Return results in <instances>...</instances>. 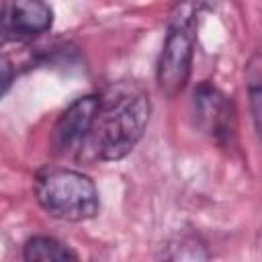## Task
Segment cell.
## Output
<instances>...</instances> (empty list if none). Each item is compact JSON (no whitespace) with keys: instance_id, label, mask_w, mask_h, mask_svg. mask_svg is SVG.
Listing matches in <instances>:
<instances>
[{"instance_id":"cell-7","label":"cell","mask_w":262,"mask_h":262,"mask_svg":"<svg viewBox=\"0 0 262 262\" xmlns=\"http://www.w3.org/2000/svg\"><path fill=\"white\" fill-rule=\"evenodd\" d=\"M23 258L29 262H66V260H76L78 254L53 237L33 235L31 239H27L23 248Z\"/></svg>"},{"instance_id":"cell-1","label":"cell","mask_w":262,"mask_h":262,"mask_svg":"<svg viewBox=\"0 0 262 262\" xmlns=\"http://www.w3.org/2000/svg\"><path fill=\"white\" fill-rule=\"evenodd\" d=\"M147 121V94L131 82L115 84L98 96V111L86 147L92 149L98 160H121L143 137Z\"/></svg>"},{"instance_id":"cell-5","label":"cell","mask_w":262,"mask_h":262,"mask_svg":"<svg viewBox=\"0 0 262 262\" xmlns=\"http://www.w3.org/2000/svg\"><path fill=\"white\" fill-rule=\"evenodd\" d=\"M192 104L196 123L207 135H211L217 141H223L233 133L235 111L231 100L219 88L207 82L199 84L192 94Z\"/></svg>"},{"instance_id":"cell-2","label":"cell","mask_w":262,"mask_h":262,"mask_svg":"<svg viewBox=\"0 0 262 262\" xmlns=\"http://www.w3.org/2000/svg\"><path fill=\"white\" fill-rule=\"evenodd\" d=\"M37 203L59 221H86L100 209L98 190L90 176L70 168H45L35 178Z\"/></svg>"},{"instance_id":"cell-9","label":"cell","mask_w":262,"mask_h":262,"mask_svg":"<svg viewBox=\"0 0 262 262\" xmlns=\"http://www.w3.org/2000/svg\"><path fill=\"white\" fill-rule=\"evenodd\" d=\"M12 78H14V68H12L10 59L0 55V96L10 88Z\"/></svg>"},{"instance_id":"cell-4","label":"cell","mask_w":262,"mask_h":262,"mask_svg":"<svg viewBox=\"0 0 262 262\" xmlns=\"http://www.w3.org/2000/svg\"><path fill=\"white\" fill-rule=\"evenodd\" d=\"M96 111H98V96L88 94V96L76 98L61 113L51 135V143L57 154L61 156L80 154L86 147Z\"/></svg>"},{"instance_id":"cell-8","label":"cell","mask_w":262,"mask_h":262,"mask_svg":"<svg viewBox=\"0 0 262 262\" xmlns=\"http://www.w3.org/2000/svg\"><path fill=\"white\" fill-rule=\"evenodd\" d=\"M260 55L256 53L252 61L248 63L246 80L250 86V102H252V117L256 123V129H260Z\"/></svg>"},{"instance_id":"cell-6","label":"cell","mask_w":262,"mask_h":262,"mask_svg":"<svg viewBox=\"0 0 262 262\" xmlns=\"http://www.w3.org/2000/svg\"><path fill=\"white\" fill-rule=\"evenodd\" d=\"M53 12L45 0H12L8 12V27L12 33L33 37L51 27Z\"/></svg>"},{"instance_id":"cell-3","label":"cell","mask_w":262,"mask_h":262,"mask_svg":"<svg viewBox=\"0 0 262 262\" xmlns=\"http://www.w3.org/2000/svg\"><path fill=\"white\" fill-rule=\"evenodd\" d=\"M192 53H194V8L190 0H182L176 4L172 12L156 70L158 86L166 96L174 98L186 86L192 70Z\"/></svg>"}]
</instances>
